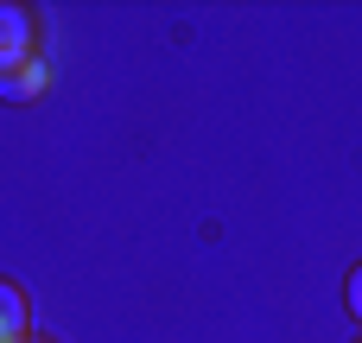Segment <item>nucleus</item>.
<instances>
[{"instance_id": "f257e3e1", "label": "nucleus", "mask_w": 362, "mask_h": 343, "mask_svg": "<svg viewBox=\"0 0 362 343\" xmlns=\"http://www.w3.org/2000/svg\"><path fill=\"white\" fill-rule=\"evenodd\" d=\"M32 64V13L25 6H0V70Z\"/></svg>"}, {"instance_id": "f03ea898", "label": "nucleus", "mask_w": 362, "mask_h": 343, "mask_svg": "<svg viewBox=\"0 0 362 343\" xmlns=\"http://www.w3.org/2000/svg\"><path fill=\"white\" fill-rule=\"evenodd\" d=\"M32 337V312H25V293L13 280H0V343H25Z\"/></svg>"}, {"instance_id": "7ed1b4c3", "label": "nucleus", "mask_w": 362, "mask_h": 343, "mask_svg": "<svg viewBox=\"0 0 362 343\" xmlns=\"http://www.w3.org/2000/svg\"><path fill=\"white\" fill-rule=\"evenodd\" d=\"M45 89V64H19V70H0V102H32Z\"/></svg>"}, {"instance_id": "20e7f679", "label": "nucleus", "mask_w": 362, "mask_h": 343, "mask_svg": "<svg viewBox=\"0 0 362 343\" xmlns=\"http://www.w3.org/2000/svg\"><path fill=\"white\" fill-rule=\"evenodd\" d=\"M344 299H350V312H356V318H362V267H356V274H350V286H344Z\"/></svg>"}, {"instance_id": "39448f33", "label": "nucleus", "mask_w": 362, "mask_h": 343, "mask_svg": "<svg viewBox=\"0 0 362 343\" xmlns=\"http://www.w3.org/2000/svg\"><path fill=\"white\" fill-rule=\"evenodd\" d=\"M25 343H45V337H25Z\"/></svg>"}]
</instances>
